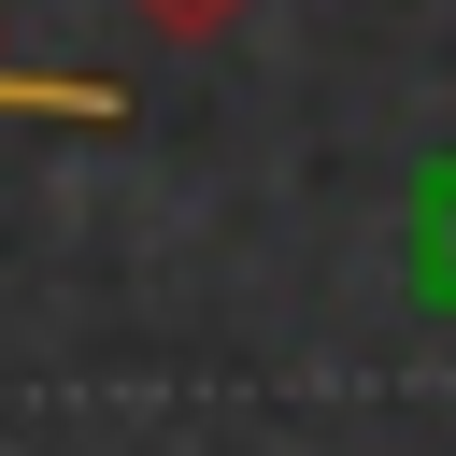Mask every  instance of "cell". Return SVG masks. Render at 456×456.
I'll return each mask as SVG.
<instances>
[{
	"label": "cell",
	"mask_w": 456,
	"mask_h": 456,
	"mask_svg": "<svg viewBox=\"0 0 456 456\" xmlns=\"http://www.w3.org/2000/svg\"><path fill=\"white\" fill-rule=\"evenodd\" d=\"M128 14H157L171 43H200V28H228V14H256V0H128Z\"/></svg>",
	"instance_id": "1"
}]
</instances>
